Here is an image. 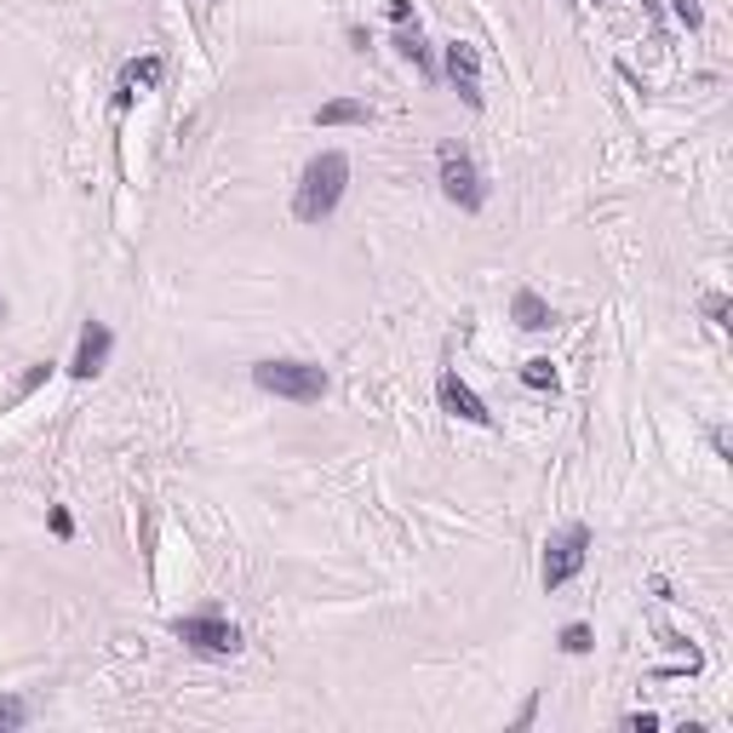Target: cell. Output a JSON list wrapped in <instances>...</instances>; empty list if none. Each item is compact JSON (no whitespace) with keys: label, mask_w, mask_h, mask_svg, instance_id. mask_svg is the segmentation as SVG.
Segmentation results:
<instances>
[{"label":"cell","mask_w":733,"mask_h":733,"mask_svg":"<svg viewBox=\"0 0 733 733\" xmlns=\"http://www.w3.org/2000/svg\"><path fill=\"white\" fill-rule=\"evenodd\" d=\"M344 190H350V155L344 149L309 155V167L298 172V190H293V218L298 224H327L339 212Z\"/></svg>","instance_id":"6da1fadb"},{"label":"cell","mask_w":733,"mask_h":733,"mask_svg":"<svg viewBox=\"0 0 733 733\" xmlns=\"http://www.w3.org/2000/svg\"><path fill=\"white\" fill-rule=\"evenodd\" d=\"M253 384L264 395H281V402H321L332 379H327V367H316V362H258Z\"/></svg>","instance_id":"7a4b0ae2"},{"label":"cell","mask_w":733,"mask_h":733,"mask_svg":"<svg viewBox=\"0 0 733 733\" xmlns=\"http://www.w3.org/2000/svg\"><path fill=\"white\" fill-rule=\"evenodd\" d=\"M436 172H441V195H448L459 212H481L487 207V178H481V167L471 161L464 144H441L436 149Z\"/></svg>","instance_id":"3957f363"},{"label":"cell","mask_w":733,"mask_h":733,"mask_svg":"<svg viewBox=\"0 0 733 733\" xmlns=\"http://www.w3.org/2000/svg\"><path fill=\"white\" fill-rule=\"evenodd\" d=\"M172 636L184 642L190 653H201V659H235L241 653V625H230L224 613H184V619H172Z\"/></svg>","instance_id":"277c9868"},{"label":"cell","mask_w":733,"mask_h":733,"mask_svg":"<svg viewBox=\"0 0 733 733\" xmlns=\"http://www.w3.org/2000/svg\"><path fill=\"white\" fill-rule=\"evenodd\" d=\"M585 557H590V527H585V522L562 527L557 539L545 545V567H539L545 590H562V585L579 579V573H585Z\"/></svg>","instance_id":"5b68a950"},{"label":"cell","mask_w":733,"mask_h":733,"mask_svg":"<svg viewBox=\"0 0 733 733\" xmlns=\"http://www.w3.org/2000/svg\"><path fill=\"white\" fill-rule=\"evenodd\" d=\"M436 402H441V413H453V418H464V425H493V413H487V402L459 379V372H441L436 379Z\"/></svg>","instance_id":"8992f818"},{"label":"cell","mask_w":733,"mask_h":733,"mask_svg":"<svg viewBox=\"0 0 733 733\" xmlns=\"http://www.w3.org/2000/svg\"><path fill=\"white\" fill-rule=\"evenodd\" d=\"M109 350H115V332H109L103 321H86V327H81V344H75L70 372H75V379H98L103 362H109Z\"/></svg>","instance_id":"52a82bcc"},{"label":"cell","mask_w":733,"mask_h":733,"mask_svg":"<svg viewBox=\"0 0 733 733\" xmlns=\"http://www.w3.org/2000/svg\"><path fill=\"white\" fill-rule=\"evenodd\" d=\"M448 81L459 86L464 103L481 109V58H476L471 40H453V47H448Z\"/></svg>","instance_id":"ba28073f"},{"label":"cell","mask_w":733,"mask_h":733,"mask_svg":"<svg viewBox=\"0 0 733 733\" xmlns=\"http://www.w3.org/2000/svg\"><path fill=\"white\" fill-rule=\"evenodd\" d=\"M510 321L527 327V332H545V327H557V309L533 293V286H516V298H510Z\"/></svg>","instance_id":"9c48e42d"},{"label":"cell","mask_w":733,"mask_h":733,"mask_svg":"<svg viewBox=\"0 0 733 733\" xmlns=\"http://www.w3.org/2000/svg\"><path fill=\"white\" fill-rule=\"evenodd\" d=\"M161 75H167V63L161 58H126L121 63V103H132V93H149V86H161Z\"/></svg>","instance_id":"30bf717a"},{"label":"cell","mask_w":733,"mask_h":733,"mask_svg":"<svg viewBox=\"0 0 733 733\" xmlns=\"http://www.w3.org/2000/svg\"><path fill=\"white\" fill-rule=\"evenodd\" d=\"M372 121V109L367 103H355V98H332L316 109V126H367Z\"/></svg>","instance_id":"8fae6325"},{"label":"cell","mask_w":733,"mask_h":733,"mask_svg":"<svg viewBox=\"0 0 733 733\" xmlns=\"http://www.w3.org/2000/svg\"><path fill=\"white\" fill-rule=\"evenodd\" d=\"M395 52H402L407 63H418V70H430V47H425V35H418V24H402V35H395Z\"/></svg>","instance_id":"7c38bea8"},{"label":"cell","mask_w":733,"mask_h":733,"mask_svg":"<svg viewBox=\"0 0 733 733\" xmlns=\"http://www.w3.org/2000/svg\"><path fill=\"white\" fill-rule=\"evenodd\" d=\"M522 384H527V390H550V395H557V390H562V379H557V367H550V362H545V355H539V362H527V367H522Z\"/></svg>","instance_id":"4fadbf2b"},{"label":"cell","mask_w":733,"mask_h":733,"mask_svg":"<svg viewBox=\"0 0 733 733\" xmlns=\"http://www.w3.org/2000/svg\"><path fill=\"white\" fill-rule=\"evenodd\" d=\"M24 722H29V705L17 699V694H7V699H0V733H12V728H24Z\"/></svg>","instance_id":"5bb4252c"},{"label":"cell","mask_w":733,"mask_h":733,"mask_svg":"<svg viewBox=\"0 0 733 733\" xmlns=\"http://www.w3.org/2000/svg\"><path fill=\"white\" fill-rule=\"evenodd\" d=\"M590 648H596L590 625H567V631H562V653H590Z\"/></svg>","instance_id":"9a60e30c"},{"label":"cell","mask_w":733,"mask_h":733,"mask_svg":"<svg viewBox=\"0 0 733 733\" xmlns=\"http://www.w3.org/2000/svg\"><path fill=\"white\" fill-rule=\"evenodd\" d=\"M671 7H676V17H682V24H687V29H699V24H705L699 0H671Z\"/></svg>","instance_id":"2e32d148"},{"label":"cell","mask_w":733,"mask_h":733,"mask_svg":"<svg viewBox=\"0 0 733 733\" xmlns=\"http://www.w3.org/2000/svg\"><path fill=\"white\" fill-rule=\"evenodd\" d=\"M625 728H631V733H653L659 717H653V710H636V717H625Z\"/></svg>","instance_id":"e0dca14e"},{"label":"cell","mask_w":733,"mask_h":733,"mask_svg":"<svg viewBox=\"0 0 733 733\" xmlns=\"http://www.w3.org/2000/svg\"><path fill=\"white\" fill-rule=\"evenodd\" d=\"M47 372H52V362H40V367L29 372V379H24V384H17V402H24V395H35V384H40V379H47Z\"/></svg>","instance_id":"ac0fdd59"},{"label":"cell","mask_w":733,"mask_h":733,"mask_svg":"<svg viewBox=\"0 0 733 733\" xmlns=\"http://www.w3.org/2000/svg\"><path fill=\"white\" fill-rule=\"evenodd\" d=\"M705 316L722 327V316H728V298H722V293H705Z\"/></svg>","instance_id":"d6986e66"},{"label":"cell","mask_w":733,"mask_h":733,"mask_svg":"<svg viewBox=\"0 0 733 733\" xmlns=\"http://www.w3.org/2000/svg\"><path fill=\"white\" fill-rule=\"evenodd\" d=\"M52 533H58V539H70V533H75V522H70V510H52Z\"/></svg>","instance_id":"ffe728a7"},{"label":"cell","mask_w":733,"mask_h":733,"mask_svg":"<svg viewBox=\"0 0 733 733\" xmlns=\"http://www.w3.org/2000/svg\"><path fill=\"white\" fill-rule=\"evenodd\" d=\"M390 17L395 24H413V0H390Z\"/></svg>","instance_id":"44dd1931"},{"label":"cell","mask_w":733,"mask_h":733,"mask_svg":"<svg viewBox=\"0 0 733 733\" xmlns=\"http://www.w3.org/2000/svg\"><path fill=\"white\" fill-rule=\"evenodd\" d=\"M0 321H7V298H0Z\"/></svg>","instance_id":"7402d4cb"}]
</instances>
